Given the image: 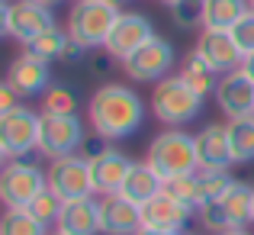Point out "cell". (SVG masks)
I'll list each match as a JSON object with an SVG mask.
<instances>
[{
  "label": "cell",
  "instance_id": "6da1fadb",
  "mask_svg": "<svg viewBox=\"0 0 254 235\" xmlns=\"http://www.w3.org/2000/svg\"><path fill=\"white\" fill-rule=\"evenodd\" d=\"M87 116H90V126L97 136H103L106 142H116V139H129L132 132L142 129L145 103L132 87L103 84L100 90H93Z\"/></svg>",
  "mask_w": 254,
  "mask_h": 235
},
{
  "label": "cell",
  "instance_id": "7a4b0ae2",
  "mask_svg": "<svg viewBox=\"0 0 254 235\" xmlns=\"http://www.w3.org/2000/svg\"><path fill=\"white\" fill-rule=\"evenodd\" d=\"M145 164L155 167V171L164 177V184L174 180V177H184V174L199 171L196 136H187L184 129H164L161 136L151 139Z\"/></svg>",
  "mask_w": 254,
  "mask_h": 235
},
{
  "label": "cell",
  "instance_id": "3957f363",
  "mask_svg": "<svg viewBox=\"0 0 254 235\" xmlns=\"http://www.w3.org/2000/svg\"><path fill=\"white\" fill-rule=\"evenodd\" d=\"M196 216H199V223H203L209 232L245 229L248 223H254V187L235 180V184H232L219 200L199 206Z\"/></svg>",
  "mask_w": 254,
  "mask_h": 235
},
{
  "label": "cell",
  "instance_id": "277c9868",
  "mask_svg": "<svg viewBox=\"0 0 254 235\" xmlns=\"http://www.w3.org/2000/svg\"><path fill=\"white\" fill-rule=\"evenodd\" d=\"M151 110L161 119L164 126L177 129V126H187L199 116L203 110V97L193 90L180 75H168L164 80L155 84V93H151Z\"/></svg>",
  "mask_w": 254,
  "mask_h": 235
},
{
  "label": "cell",
  "instance_id": "5b68a950",
  "mask_svg": "<svg viewBox=\"0 0 254 235\" xmlns=\"http://www.w3.org/2000/svg\"><path fill=\"white\" fill-rule=\"evenodd\" d=\"M119 10L106 0H77L68 13V36L84 49H103Z\"/></svg>",
  "mask_w": 254,
  "mask_h": 235
},
{
  "label": "cell",
  "instance_id": "8992f818",
  "mask_svg": "<svg viewBox=\"0 0 254 235\" xmlns=\"http://www.w3.org/2000/svg\"><path fill=\"white\" fill-rule=\"evenodd\" d=\"M49 187V171L32 161H6L0 171V200L6 210H26Z\"/></svg>",
  "mask_w": 254,
  "mask_h": 235
},
{
  "label": "cell",
  "instance_id": "52a82bcc",
  "mask_svg": "<svg viewBox=\"0 0 254 235\" xmlns=\"http://www.w3.org/2000/svg\"><path fill=\"white\" fill-rule=\"evenodd\" d=\"M87 132L84 123L74 116H55V113H42L39 119V155H45L49 161L64 158V155H77L84 145Z\"/></svg>",
  "mask_w": 254,
  "mask_h": 235
},
{
  "label": "cell",
  "instance_id": "ba28073f",
  "mask_svg": "<svg viewBox=\"0 0 254 235\" xmlns=\"http://www.w3.org/2000/svg\"><path fill=\"white\" fill-rule=\"evenodd\" d=\"M39 113L19 103L16 110L0 113V155L6 161H16L39 149Z\"/></svg>",
  "mask_w": 254,
  "mask_h": 235
},
{
  "label": "cell",
  "instance_id": "9c48e42d",
  "mask_svg": "<svg viewBox=\"0 0 254 235\" xmlns=\"http://www.w3.org/2000/svg\"><path fill=\"white\" fill-rule=\"evenodd\" d=\"M174 45L168 42V39L155 36L148 39V42L142 45V49H135L129 58L123 62L126 75H129L132 80H142V84H158V80L168 78V71L174 68Z\"/></svg>",
  "mask_w": 254,
  "mask_h": 235
},
{
  "label": "cell",
  "instance_id": "30bf717a",
  "mask_svg": "<svg viewBox=\"0 0 254 235\" xmlns=\"http://www.w3.org/2000/svg\"><path fill=\"white\" fill-rule=\"evenodd\" d=\"M49 190H55L62 200H81L93 197V174H90V161L81 155H64L55 158L49 164Z\"/></svg>",
  "mask_w": 254,
  "mask_h": 235
},
{
  "label": "cell",
  "instance_id": "8fae6325",
  "mask_svg": "<svg viewBox=\"0 0 254 235\" xmlns=\"http://www.w3.org/2000/svg\"><path fill=\"white\" fill-rule=\"evenodd\" d=\"M55 26V16H52V6H42L36 3V0H16V3H10V0H3V32L13 39H19V42H29V39H36L39 32L52 29Z\"/></svg>",
  "mask_w": 254,
  "mask_h": 235
},
{
  "label": "cell",
  "instance_id": "7c38bea8",
  "mask_svg": "<svg viewBox=\"0 0 254 235\" xmlns=\"http://www.w3.org/2000/svg\"><path fill=\"white\" fill-rule=\"evenodd\" d=\"M148 39H155V26L145 13H119L116 23H113L110 36H106L103 52L110 58H129L135 49H142Z\"/></svg>",
  "mask_w": 254,
  "mask_h": 235
},
{
  "label": "cell",
  "instance_id": "4fadbf2b",
  "mask_svg": "<svg viewBox=\"0 0 254 235\" xmlns=\"http://www.w3.org/2000/svg\"><path fill=\"white\" fill-rule=\"evenodd\" d=\"M193 213H196L193 206H187L184 200H177L168 187H164L155 200H148V203L142 206V226L145 229H161V232L180 235L187 229V223L193 219Z\"/></svg>",
  "mask_w": 254,
  "mask_h": 235
},
{
  "label": "cell",
  "instance_id": "5bb4252c",
  "mask_svg": "<svg viewBox=\"0 0 254 235\" xmlns=\"http://www.w3.org/2000/svg\"><path fill=\"white\" fill-rule=\"evenodd\" d=\"M196 55L216 75H229V71L242 68V62H245L242 49H238V42L232 39L229 29H203L196 39Z\"/></svg>",
  "mask_w": 254,
  "mask_h": 235
},
{
  "label": "cell",
  "instance_id": "9a60e30c",
  "mask_svg": "<svg viewBox=\"0 0 254 235\" xmlns=\"http://www.w3.org/2000/svg\"><path fill=\"white\" fill-rule=\"evenodd\" d=\"M216 103H219V110H222L229 119L251 116L254 113V80L245 75L242 68L229 71V75H219Z\"/></svg>",
  "mask_w": 254,
  "mask_h": 235
},
{
  "label": "cell",
  "instance_id": "2e32d148",
  "mask_svg": "<svg viewBox=\"0 0 254 235\" xmlns=\"http://www.w3.org/2000/svg\"><path fill=\"white\" fill-rule=\"evenodd\" d=\"M135 167V161L129 155H123L119 149H103L97 158H90V174H93V190L100 197L119 193L129 177V171Z\"/></svg>",
  "mask_w": 254,
  "mask_h": 235
},
{
  "label": "cell",
  "instance_id": "e0dca14e",
  "mask_svg": "<svg viewBox=\"0 0 254 235\" xmlns=\"http://www.w3.org/2000/svg\"><path fill=\"white\" fill-rule=\"evenodd\" d=\"M142 229V206L126 200L123 193L100 197V232L103 235H135Z\"/></svg>",
  "mask_w": 254,
  "mask_h": 235
},
{
  "label": "cell",
  "instance_id": "ac0fdd59",
  "mask_svg": "<svg viewBox=\"0 0 254 235\" xmlns=\"http://www.w3.org/2000/svg\"><path fill=\"white\" fill-rule=\"evenodd\" d=\"M196 158H199V171H229L235 164L232 142H229V126L209 123L206 129H199L196 132Z\"/></svg>",
  "mask_w": 254,
  "mask_h": 235
},
{
  "label": "cell",
  "instance_id": "d6986e66",
  "mask_svg": "<svg viewBox=\"0 0 254 235\" xmlns=\"http://www.w3.org/2000/svg\"><path fill=\"white\" fill-rule=\"evenodd\" d=\"M49 80H52L49 62L29 55V52H23V55L10 65V71H6V84H10L19 97H36V93H45L52 87Z\"/></svg>",
  "mask_w": 254,
  "mask_h": 235
},
{
  "label": "cell",
  "instance_id": "ffe728a7",
  "mask_svg": "<svg viewBox=\"0 0 254 235\" xmlns=\"http://www.w3.org/2000/svg\"><path fill=\"white\" fill-rule=\"evenodd\" d=\"M55 229L64 235H97L100 232V200H93V197L64 200Z\"/></svg>",
  "mask_w": 254,
  "mask_h": 235
},
{
  "label": "cell",
  "instance_id": "44dd1931",
  "mask_svg": "<svg viewBox=\"0 0 254 235\" xmlns=\"http://www.w3.org/2000/svg\"><path fill=\"white\" fill-rule=\"evenodd\" d=\"M164 190V177L155 171L151 164H135L129 171V177H126V184H123V197L126 200H132L135 206H145L148 200H155L158 193Z\"/></svg>",
  "mask_w": 254,
  "mask_h": 235
},
{
  "label": "cell",
  "instance_id": "7402d4cb",
  "mask_svg": "<svg viewBox=\"0 0 254 235\" xmlns=\"http://www.w3.org/2000/svg\"><path fill=\"white\" fill-rule=\"evenodd\" d=\"M248 10L251 0H203V29H232Z\"/></svg>",
  "mask_w": 254,
  "mask_h": 235
},
{
  "label": "cell",
  "instance_id": "603a6c76",
  "mask_svg": "<svg viewBox=\"0 0 254 235\" xmlns=\"http://www.w3.org/2000/svg\"><path fill=\"white\" fill-rule=\"evenodd\" d=\"M229 142H232V158L235 164L254 161V113L242 119H229Z\"/></svg>",
  "mask_w": 254,
  "mask_h": 235
},
{
  "label": "cell",
  "instance_id": "cb8c5ba5",
  "mask_svg": "<svg viewBox=\"0 0 254 235\" xmlns=\"http://www.w3.org/2000/svg\"><path fill=\"white\" fill-rule=\"evenodd\" d=\"M68 42H71L68 32H62L58 26H52V29L39 32L36 39H29V42H26V52L36 55V58H42V62H58V58L64 55V49H68Z\"/></svg>",
  "mask_w": 254,
  "mask_h": 235
},
{
  "label": "cell",
  "instance_id": "d4e9b609",
  "mask_svg": "<svg viewBox=\"0 0 254 235\" xmlns=\"http://www.w3.org/2000/svg\"><path fill=\"white\" fill-rule=\"evenodd\" d=\"M180 78H184L187 84H190L193 90L199 93V97H206V93H216V84H219L216 71H212L209 65H206L203 58L196 55V52H193V55L184 62V68H180Z\"/></svg>",
  "mask_w": 254,
  "mask_h": 235
},
{
  "label": "cell",
  "instance_id": "484cf974",
  "mask_svg": "<svg viewBox=\"0 0 254 235\" xmlns=\"http://www.w3.org/2000/svg\"><path fill=\"white\" fill-rule=\"evenodd\" d=\"M0 235H49V226H42L29 210H6L0 219Z\"/></svg>",
  "mask_w": 254,
  "mask_h": 235
},
{
  "label": "cell",
  "instance_id": "4316f807",
  "mask_svg": "<svg viewBox=\"0 0 254 235\" xmlns=\"http://www.w3.org/2000/svg\"><path fill=\"white\" fill-rule=\"evenodd\" d=\"M42 113H55V116H74L77 113V97L71 87L64 84H52L42 93Z\"/></svg>",
  "mask_w": 254,
  "mask_h": 235
},
{
  "label": "cell",
  "instance_id": "83f0119b",
  "mask_svg": "<svg viewBox=\"0 0 254 235\" xmlns=\"http://www.w3.org/2000/svg\"><path fill=\"white\" fill-rule=\"evenodd\" d=\"M196 184H199V206L219 200L235 180L229 177V171H196Z\"/></svg>",
  "mask_w": 254,
  "mask_h": 235
},
{
  "label": "cell",
  "instance_id": "f1b7e54d",
  "mask_svg": "<svg viewBox=\"0 0 254 235\" xmlns=\"http://www.w3.org/2000/svg\"><path fill=\"white\" fill-rule=\"evenodd\" d=\"M62 206H64V200L58 197L55 190H49V187H45V190L39 193V197L32 200L26 210H29L42 226H52V223H58V213H62Z\"/></svg>",
  "mask_w": 254,
  "mask_h": 235
},
{
  "label": "cell",
  "instance_id": "f546056e",
  "mask_svg": "<svg viewBox=\"0 0 254 235\" xmlns=\"http://www.w3.org/2000/svg\"><path fill=\"white\" fill-rule=\"evenodd\" d=\"M164 187H168V190H171L177 200H184L187 206L199 210V184H196V171H193V174H184V177H174V180H168Z\"/></svg>",
  "mask_w": 254,
  "mask_h": 235
},
{
  "label": "cell",
  "instance_id": "4dcf8cb0",
  "mask_svg": "<svg viewBox=\"0 0 254 235\" xmlns=\"http://www.w3.org/2000/svg\"><path fill=\"white\" fill-rule=\"evenodd\" d=\"M174 23L180 29H190V26H203V0H184V3L171 6Z\"/></svg>",
  "mask_w": 254,
  "mask_h": 235
},
{
  "label": "cell",
  "instance_id": "1f68e13d",
  "mask_svg": "<svg viewBox=\"0 0 254 235\" xmlns=\"http://www.w3.org/2000/svg\"><path fill=\"white\" fill-rule=\"evenodd\" d=\"M232 39L238 42V49H242V55H254V10H248L242 19H238L235 26H232Z\"/></svg>",
  "mask_w": 254,
  "mask_h": 235
},
{
  "label": "cell",
  "instance_id": "d6a6232c",
  "mask_svg": "<svg viewBox=\"0 0 254 235\" xmlns=\"http://www.w3.org/2000/svg\"><path fill=\"white\" fill-rule=\"evenodd\" d=\"M16 97H19V93L16 90H13V87L10 84H3V87H0V113H10V110H16Z\"/></svg>",
  "mask_w": 254,
  "mask_h": 235
},
{
  "label": "cell",
  "instance_id": "836d02e7",
  "mask_svg": "<svg viewBox=\"0 0 254 235\" xmlns=\"http://www.w3.org/2000/svg\"><path fill=\"white\" fill-rule=\"evenodd\" d=\"M242 71L254 80V55H245V62H242Z\"/></svg>",
  "mask_w": 254,
  "mask_h": 235
},
{
  "label": "cell",
  "instance_id": "e575fe53",
  "mask_svg": "<svg viewBox=\"0 0 254 235\" xmlns=\"http://www.w3.org/2000/svg\"><path fill=\"white\" fill-rule=\"evenodd\" d=\"M135 235H174V232H161V229H145V226H142V229H138Z\"/></svg>",
  "mask_w": 254,
  "mask_h": 235
},
{
  "label": "cell",
  "instance_id": "d590c367",
  "mask_svg": "<svg viewBox=\"0 0 254 235\" xmlns=\"http://www.w3.org/2000/svg\"><path fill=\"white\" fill-rule=\"evenodd\" d=\"M219 235H251L248 229H232V232H219Z\"/></svg>",
  "mask_w": 254,
  "mask_h": 235
},
{
  "label": "cell",
  "instance_id": "8d00e7d4",
  "mask_svg": "<svg viewBox=\"0 0 254 235\" xmlns=\"http://www.w3.org/2000/svg\"><path fill=\"white\" fill-rule=\"evenodd\" d=\"M36 3H42V6H58L62 0H36Z\"/></svg>",
  "mask_w": 254,
  "mask_h": 235
},
{
  "label": "cell",
  "instance_id": "74e56055",
  "mask_svg": "<svg viewBox=\"0 0 254 235\" xmlns=\"http://www.w3.org/2000/svg\"><path fill=\"white\" fill-rule=\"evenodd\" d=\"M106 3H113V6H116V10H119V6H123L126 0H106Z\"/></svg>",
  "mask_w": 254,
  "mask_h": 235
},
{
  "label": "cell",
  "instance_id": "f35d334b",
  "mask_svg": "<svg viewBox=\"0 0 254 235\" xmlns=\"http://www.w3.org/2000/svg\"><path fill=\"white\" fill-rule=\"evenodd\" d=\"M161 3H168V6H177V3H184V0H161Z\"/></svg>",
  "mask_w": 254,
  "mask_h": 235
},
{
  "label": "cell",
  "instance_id": "ab89813d",
  "mask_svg": "<svg viewBox=\"0 0 254 235\" xmlns=\"http://www.w3.org/2000/svg\"><path fill=\"white\" fill-rule=\"evenodd\" d=\"M49 235H64V232H58V229H55V232H49Z\"/></svg>",
  "mask_w": 254,
  "mask_h": 235
},
{
  "label": "cell",
  "instance_id": "60d3db41",
  "mask_svg": "<svg viewBox=\"0 0 254 235\" xmlns=\"http://www.w3.org/2000/svg\"><path fill=\"white\" fill-rule=\"evenodd\" d=\"M251 10H254V0H251Z\"/></svg>",
  "mask_w": 254,
  "mask_h": 235
}]
</instances>
